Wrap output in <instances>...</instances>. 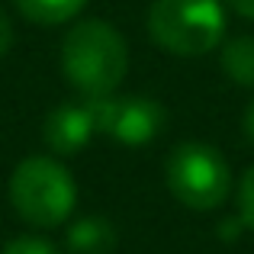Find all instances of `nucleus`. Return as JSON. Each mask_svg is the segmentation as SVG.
Wrapping results in <instances>:
<instances>
[{
  "label": "nucleus",
  "instance_id": "obj_6",
  "mask_svg": "<svg viewBox=\"0 0 254 254\" xmlns=\"http://www.w3.org/2000/svg\"><path fill=\"white\" fill-rule=\"evenodd\" d=\"M93 135H97V123H93L90 100H71L55 106L42 126V138L55 155H74Z\"/></svg>",
  "mask_w": 254,
  "mask_h": 254
},
{
  "label": "nucleus",
  "instance_id": "obj_12",
  "mask_svg": "<svg viewBox=\"0 0 254 254\" xmlns=\"http://www.w3.org/2000/svg\"><path fill=\"white\" fill-rule=\"evenodd\" d=\"M10 45H13V29H10V19L0 13V58L10 52Z\"/></svg>",
  "mask_w": 254,
  "mask_h": 254
},
{
  "label": "nucleus",
  "instance_id": "obj_13",
  "mask_svg": "<svg viewBox=\"0 0 254 254\" xmlns=\"http://www.w3.org/2000/svg\"><path fill=\"white\" fill-rule=\"evenodd\" d=\"M225 3H229L232 10L238 13V16H245V19H254V0H225Z\"/></svg>",
  "mask_w": 254,
  "mask_h": 254
},
{
  "label": "nucleus",
  "instance_id": "obj_1",
  "mask_svg": "<svg viewBox=\"0 0 254 254\" xmlns=\"http://www.w3.org/2000/svg\"><path fill=\"white\" fill-rule=\"evenodd\" d=\"M62 71L84 97H110L129 71L126 39L103 19L71 26L62 42Z\"/></svg>",
  "mask_w": 254,
  "mask_h": 254
},
{
  "label": "nucleus",
  "instance_id": "obj_9",
  "mask_svg": "<svg viewBox=\"0 0 254 254\" xmlns=\"http://www.w3.org/2000/svg\"><path fill=\"white\" fill-rule=\"evenodd\" d=\"M219 62L229 81H235L238 87H254V36H238L225 42Z\"/></svg>",
  "mask_w": 254,
  "mask_h": 254
},
{
  "label": "nucleus",
  "instance_id": "obj_8",
  "mask_svg": "<svg viewBox=\"0 0 254 254\" xmlns=\"http://www.w3.org/2000/svg\"><path fill=\"white\" fill-rule=\"evenodd\" d=\"M16 10L36 26H62L71 23L87 6V0H13Z\"/></svg>",
  "mask_w": 254,
  "mask_h": 254
},
{
  "label": "nucleus",
  "instance_id": "obj_4",
  "mask_svg": "<svg viewBox=\"0 0 254 254\" xmlns=\"http://www.w3.org/2000/svg\"><path fill=\"white\" fill-rule=\"evenodd\" d=\"M164 180L177 203L187 209L209 212L225 203L232 190V171L225 158L206 142H184L168 155Z\"/></svg>",
  "mask_w": 254,
  "mask_h": 254
},
{
  "label": "nucleus",
  "instance_id": "obj_14",
  "mask_svg": "<svg viewBox=\"0 0 254 254\" xmlns=\"http://www.w3.org/2000/svg\"><path fill=\"white\" fill-rule=\"evenodd\" d=\"M245 135H248V142H254V100H251V106L245 110Z\"/></svg>",
  "mask_w": 254,
  "mask_h": 254
},
{
  "label": "nucleus",
  "instance_id": "obj_10",
  "mask_svg": "<svg viewBox=\"0 0 254 254\" xmlns=\"http://www.w3.org/2000/svg\"><path fill=\"white\" fill-rule=\"evenodd\" d=\"M238 219L254 232V164L238 184Z\"/></svg>",
  "mask_w": 254,
  "mask_h": 254
},
{
  "label": "nucleus",
  "instance_id": "obj_2",
  "mask_svg": "<svg viewBox=\"0 0 254 254\" xmlns=\"http://www.w3.org/2000/svg\"><path fill=\"white\" fill-rule=\"evenodd\" d=\"M10 203L19 219L36 229H55L74 212L77 187L71 171L55 158H26L10 177Z\"/></svg>",
  "mask_w": 254,
  "mask_h": 254
},
{
  "label": "nucleus",
  "instance_id": "obj_5",
  "mask_svg": "<svg viewBox=\"0 0 254 254\" xmlns=\"http://www.w3.org/2000/svg\"><path fill=\"white\" fill-rule=\"evenodd\" d=\"M97 132L123 145H148L164 129V106L148 97H87Z\"/></svg>",
  "mask_w": 254,
  "mask_h": 254
},
{
  "label": "nucleus",
  "instance_id": "obj_11",
  "mask_svg": "<svg viewBox=\"0 0 254 254\" xmlns=\"http://www.w3.org/2000/svg\"><path fill=\"white\" fill-rule=\"evenodd\" d=\"M0 254H58L55 248H52L45 238H32V235H23L16 238V242H10Z\"/></svg>",
  "mask_w": 254,
  "mask_h": 254
},
{
  "label": "nucleus",
  "instance_id": "obj_3",
  "mask_svg": "<svg viewBox=\"0 0 254 254\" xmlns=\"http://www.w3.org/2000/svg\"><path fill=\"white\" fill-rule=\"evenodd\" d=\"M148 36L171 55H206L225 36V10L219 0H155L148 10Z\"/></svg>",
  "mask_w": 254,
  "mask_h": 254
},
{
  "label": "nucleus",
  "instance_id": "obj_7",
  "mask_svg": "<svg viewBox=\"0 0 254 254\" xmlns=\"http://www.w3.org/2000/svg\"><path fill=\"white\" fill-rule=\"evenodd\" d=\"M68 248L71 254H110L116 248V232L106 219L84 216L68 229Z\"/></svg>",
  "mask_w": 254,
  "mask_h": 254
}]
</instances>
